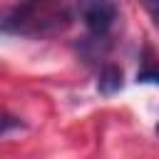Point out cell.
I'll return each mask as SVG.
<instances>
[{"instance_id":"5b68a950","label":"cell","mask_w":159,"mask_h":159,"mask_svg":"<svg viewBox=\"0 0 159 159\" xmlns=\"http://www.w3.org/2000/svg\"><path fill=\"white\" fill-rule=\"evenodd\" d=\"M20 127H22V122H20L17 117L0 112V137H2V134H7V132H12V129H20Z\"/></svg>"},{"instance_id":"3957f363","label":"cell","mask_w":159,"mask_h":159,"mask_svg":"<svg viewBox=\"0 0 159 159\" xmlns=\"http://www.w3.org/2000/svg\"><path fill=\"white\" fill-rule=\"evenodd\" d=\"M97 89L99 94H114L122 89V70L117 65H104L102 72H99V80H97Z\"/></svg>"},{"instance_id":"7a4b0ae2","label":"cell","mask_w":159,"mask_h":159,"mask_svg":"<svg viewBox=\"0 0 159 159\" xmlns=\"http://www.w3.org/2000/svg\"><path fill=\"white\" fill-rule=\"evenodd\" d=\"M77 12L89 32V40L104 42L119 20V7L114 0H77Z\"/></svg>"},{"instance_id":"6da1fadb","label":"cell","mask_w":159,"mask_h":159,"mask_svg":"<svg viewBox=\"0 0 159 159\" xmlns=\"http://www.w3.org/2000/svg\"><path fill=\"white\" fill-rule=\"evenodd\" d=\"M72 22L70 0H20L0 10V32L45 37L62 32Z\"/></svg>"},{"instance_id":"277c9868","label":"cell","mask_w":159,"mask_h":159,"mask_svg":"<svg viewBox=\"0 0 159 159\" xmlns=\"http://www.w3.org/2000/svg\"><path fill=\"white\" fill-rule=\"evenodd\" d=\"M137 82L144 84H159V57H154V52L149 47H144L142 55V67L137 72Z\"/></svg>"},{"instance_id":"8992f818","label":"cell","mask_w":159,"mask_h":159,"mask_svg":"<svg viewBox=\"0 0 159 159\" xmlns=\"http://www.w3.org/2000/svg\"><path fill=\"white\" fill-rule=\"evenodd\" d=\"M142 5H144V10L149 12L152 22H154L157 30H159V0H142Z\"/></svg>"},{"instance_id":"52a82bcc","label":"cell","mask_w":159,"mask_h":159,"mask_svg":"<svg viewBox=\"0 0 159 159\" xmlns=\"http://www.w3.org/2000/svg\"><path fill=\"white\" fill-rule=\"evenodd\" d=\"M157 137H159V124H157Z\"/></svg>"}]
</instances>
